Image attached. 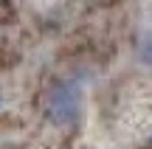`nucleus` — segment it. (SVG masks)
<instances>
[{
  "label": "nucleus",
  "mask_w": 152,
  "mask_h": 149,
  "mask_svg": "<svg viewBox=\"0 0 152 149\" xmlns=\"http://www.w3.org/2000/svg\"><path fill=\"white\" fill-rule=\"evenodd\" d=\"M0 101H3V96H0Z\"/></svg>",
  "instance_id": "7ed1b4c3"
},
{
  "label": "nucleus",
  "mask_w": 152,
  "mask_h": 149,
  "mask_svg": "<svg viewBox=\"0 0 152 149\" xmlns=\"http://www.w3.org/2000/svg\"><path fill=\"white\" fill-rule=\"evenodd\" d=\"M138 59H141V65H149L152 68V31L144 34L141 45H138Z\"/></svg>",
  "instance_id": "f03ea898"
},
{
  "label": "nucleus",
  "mask_w": 152,
  "mask_h": 149,
  "mask_svg": "<svg viewBox=\"0 0 152 149\" xmlns=\"http://www.w3.org/2000/svg\"><path fill=\"white\" fill-rule=\"evenodd\" d=\"M45 116L56 127H73L82 116V90L73 82H59L48 90Z\"/></svg>",
  "instance_id": "f257e3e1"
}]
</instances>
